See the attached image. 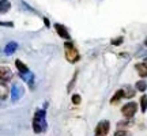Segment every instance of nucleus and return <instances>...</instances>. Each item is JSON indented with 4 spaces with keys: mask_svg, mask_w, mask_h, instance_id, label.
Listing matches in <instances>:
<instances>
[{
    "mask_svg": "<svg viewBox=\"0 0 147 136\" xmlns=\"http://www.w3.org/2000/svg\"><path fill=\"white\" fill-rule=\"evenodd\" d=\"M45 127H47V123H45V112L44 110H38L33 118V128L37 133L45 131Z\"/></svg>",
    "mask_w": 147,
    "mask_h": 136,
    "instance_id": "nucleus-1",
    "label": "nucleus"
},
{
    "mask_svg": "<svg viewBox=\"0 0 147 136\" xmlns=\"http://www.w3.org/2000/svg\"><path fill=\"white\" fill-rule=\"evenodd\" d=\"M64 49H65V59L72 64L76 63L79 60V52H78V49L74 46L72 42H69V41L65 42L64 44Z\"/></svg>",
    "mask_w": 147,
    "mask_h": 136,
    "instance_id": "nucleus-2",
    "label": "nucleus"
},
{
    "mask_svg": "<svg viewBox=\"0 0 147 136\" xmlns=\"http://www.w3.org/2000/svg\"><path fill=\"white\" fill-rule=\"evenodd\" d=\"M136 110H138V105L135 102H128V104H125L121 108V113L124 114L125 118H132L135 116V113H136Z\"/></svg>",
    "mask_w": 147,
    "mask_h": 136,
    "instance_id": "nucleus-3",
    "label": "nucleus"
},
{
    "mask_svg": "<svg viewBox=\"0 0 147 136\" xmlns=\"http://www.w3.org/2000/svg\"><path fill=\"white\" fill-rule=\"evenodd\" d=\"M109 128H110L109 121H106V120L100 121L97 128H95V136H106L108 132H109Z\"/></svg>",
    "mask_w": 147,
    "mask_h": 136,
    "instance_id": "nucleus-4",
    "label": "nucleus"
},
{
    "mask_svg": "<svg viewBox=\"0 0 147 136\" xmlns=\"http://www.w3.org/2000/svg\"><path fill=\"white\" fill-rule=\"evenodd\" d=\"M12 76V72L8 67H0V82H8Z\"/></svg>",
    "mask_w": 147,
    "mask_h": 136,
    "instance_id": "nucleus-5",
    "label": "nucleus"
},
{
    "mask_svg": "<svg viewBox=\"0 0 147 136\" xmlns=\"http://www.w3.org/2000/svg\"><path fill=\"white\" fill-rule=\"evenodd\" d=\"M55 29H56L57 34L61 37V38H64V40H71V37H69L68 32H67V29H65L63 25H60V23H56V25H55Z\"/></svg>",
    "mask_w": 147,
    "mask_h": 136,
    "instance_id": "nucleus-6",
    "label": "nucleus"
},
{
    "mask_svg": "<svg viewBox=\"0 0 147 136\" xmlns=\"http://www.w3.org/2000/svg\"><path fill=\"white\" fill-rule=\"evenodd\" d=\"M10 94V89L8 86L5 84V82H1L0 83V100H5Z\"/></svg>",
    "mask_w": 147,
    "mask_h": 136,
    "instance_id": "nucleus-7",
    "label": "nucleus"
},
{
    "mask_svg": "<svg viewBox=\"0 0 147 136\" xmlns=\"http://www.w3.org/2000/svg\"><path fill=\"white\" fill-rule=\"evenodd\" d=\"M138 73L142 76V78H147V64L146 63H139L135 65Z\"/></svg>",
    "mask_w": 147,
    "mask_h": 136,
    "instance_id": "nucleus-8",
    "label": "nucleus"
},
{
    "mask_svg": "<svg viewBox=\"0 0 147 136\" xmlns=\"http://www.w3.org/2000/svg\"><path fill=\"white\" fill-rule=\"evenodd\" d=\"M11 8V3L8 0H0V14H5Z\"/></svg>",
    "mask_w": 147,
    "mask_h": 136,
    "instance_id": "nucleus-9",
    "label": "nucleus"
},
{
    "mask_svg": "<svg viewBox=\"0 0 147 136\" xmlns=\"http://www.w3.org/2000/svg\"><path fill=\"white\" fill-rule=\"evenodd\" d=\"M123 97H124V91H123V90L116 91V94L113 95V97H112V100H110V104H117V102H119Z\"/></svg>",
    "mask_w": 147,
    "mask_h": 136,
    "instance_id": "nucleus-10",
    "label": "nucleus"
},
{
    "mask_svg": "<svg viewBox=\"0 0 147 136\" xmlns=\"http://www.w3.org/2000/svg\"><path fill=\"white\" fill-rule=\"evenodd\" d=\"M123 91H124V97H125V98H132V97L135 95V90L132 89V87H129V86H125V87L123 89Z\"/></svg>",
    "mask_w": 147,
    "mask_h": 136,
    "instance_id": "nucleus-11",
    "label": "nucleus"
},
{
    "mask_svg": "<svg viewBox=\"0 0 147 136\" xmlns=\"http://www.w3.org/2000/svg\"><path fill=\"white\" fill-rule=\"evenodd\" d=\"M15 64H16V67H18V69L21 71V73H25V72H29V68L25 65L23 63H21V60H16L15 61Z\"/></svg>",
    "mask_w": 147,
    "mask_h": 136,
    "instance_id": "nucleus-12",
    "label": "nucleus"
},
{
    "mask_svg": "<svg viewBox=\"0 0 147 136\" xmlns=\"http://www.w3.org/2000/svg\"><path fill=\"white\" fill-rule=\"evenodd\" d=\"M147 89V83L146 82H143V80H139V82H136V90L138 91H146Z\"/></svg>",
    "mask_w": 147,
    "mask_h": 136,
    "instance_id": "nucleus-13",
    "label": "nucleus"
},
{
    "mask_svg": "<svg viewBox=\"0 0 147 136\" xmlns=\"http://www.w3.org/2000/svg\"><path fill=\"white\" fill-rule=\"evenodd\" d=\"M140 108H142L143 113L147 110V95H142V98H140Z\"/></svg>",
    "mask_w": 147,
    "mask_h": 136,
    "instance_id": "nucleus-14",
    "label": "nucleus"
},
{
    "mask_svg": "<svg viewBox=\"0 0 147 136\" xmlns=\"http://www.w3.org/2000/svg\"><path fill=\"white\" fill-rule=\"evenodd\" d=\"M15 48H16V44H15V42H12V44H8V45H7V48H5V53H12Z\"/></svg>",
    "mask_w": 147,
    "mask_h": 136,
    "instance_id": "nucleus-15",
    "label": "nucleus"
},
{
    "mask_svg": "<svg viewBox=\"0 0 147 136\" xmlns=\"http://www.w3.org/2000/svg\"><path fill=\"white\" fill-rule=\"evenodd\" d=\"M131 124H132L131 121L124 120V121H120V123L117 124V127H119V128H124V127H129V125H131Z\"/></svg>",
    "mask_w": 147,
    "mask_h": 136,
    "instance_id": "nucleus-16",
    "label": "nucleus"
},
{
    "mask_svg": "<svg viewBox=\"0 0 147 136\" xmlns=\"http://www.w3.org/2000/svg\"><path fill=\"white\" fill-rule=\"evenodd\" d=\"M80 101H82V100H80V95H78V94L72 95V102L75 105H79V104H80Z\"/></svg>",
    "mask_w": 147,
    "mask_h": 136,
    "instance_id": "nucleus-17",
    "label": "nucleus"
},
{
    "mask_svg": "<svg viewBox=\"0 0 147 136\" xmlns=\"http://www.w3.org/2000/svg\"><path fill=\"white\" fill-rule=\"evenodd\" d=\"M121 42H123V38H116V40H113V41H112V44H113V45H120Z\"/></svg>",
    "mask_w": 147,
    "mask_h": 136,
    "instance_id": "nucleus-18",
    "label": "nucleus"
},
{
    "mask_svg": "<svg viewBox=\"0 0 147 136\" xmlns=\"http://www.w3.org/2000/svg\"><path fill=\"white\" fill-rule=\"evenodd\" d=\"M115 136H127V131H116Z\"/></svg>",
    "mask_w": 147,
    "mask_h": 136,
    "instance_id": "nucleus-19",
    "label": "nucleus"
},
{
    "mask_svg": "<svg viewBox=\"0 0 147 136\" xmlns=\"http://www.w3.org/2000/svg\"><path fill=\"white\" fill-rule=\"evenodd\" d=\"M0 26H12L11 22H0Z\"/></svg>",
    "mask_w": 147,
    "mask_h": 136,
    "instance_id": "nucleus-20",
    "label": "nucleus"
},
{
    "mask_svg": "<svg viewBox=\"0 0 147 136\" xmlns=\"http://www.w3.org/2000/svg\"><path fill=\"white\" fill-rule=\"evenodd\" d=\"M144 45H146V46H147V38H146V40H144Z\"/></svg>",
    "mask_w": 147,
    "mask_h": 136,
    "instance_id": "nucleus-21",
    "label": "nucleus"
},
{
    "mask_svg": "<svg viewBox=\"0 0 147 136\" xmlns=\"http://www.w3.org/2000/svg\"><path fill=\"white\" fill-rule=\"evenodd\" d=\"M144 63H146V64H147V57H146V59H144Z\"/></svg>",
    "mask_w": 147,
    "mask_h": 136,
    "instance_id": "nucleus-22",
    "label": "nucleus"
}]
</instances>
